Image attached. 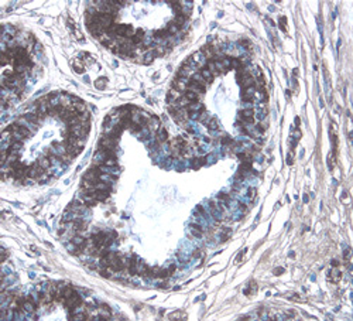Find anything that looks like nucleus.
<instances>
[{
    "label": "nucleus",
    "instance_id": "obj_31",
    "mask_svg": "<svg viewBox=\"0 0 353 321\" xmlns=\"http://www.w3.org/2000/svg\"><path fill=\"white\" fill-rule=\"evenodd\" d=\"M197 212H199L202 217H206V211L203 209V207H201V205H198V207H197Z\"/></svg>",
    "mask_w": 353,
    "mask_h": 321
},
{
    "label": "nucleus",
    "instance_id": "obj_5",
    "mask_svg": "<svg viewBox=\"0 0 353 321\" xmlns=\"http://www.w3.org/2000/svg\"><path fill=\"white\" fill-rule=\"evenodd\" d=\"M206 89V85L205 84H201V82H197L193 79H189V84H188V91H193L197 94H203Z\"/></svg>",
    "mask_w": 353,
    "mask_h": 321
},
{
    "label": "nucleus",
    "instance_id": "obj_27",
    "mask_svg": "<svg viewBox=\"0 0 353 321\" xmlns=\"http://www.w3.org/2000/svg\"><path fill=\"white\" fill-rule=\"evenodd\" d=\"M220 141H222V144H223V146H229V144H233V143H235V140H233V139H232L230 136L222 137V140H220Z\"/></svg>",
    "mask_w": 353,
    "mask_h": 321
},
{
    "label": "nucleus",
    "instance_id": "obj_2",
    "mask_svg": "<svg viewBox=\"0 0 353 321\" xmlns=\"http://www.w3.org/2000/svg\"><path fill=\"white\" fill-rule=\"evenodd\" d=\"M188 84H189V79H188V78L176 77L175 79L172 81V89H175V91H178V92H181V94H184V92L188 89Z\"/></svg>",
    "mask_w": 353,
    "mask_h": 321
},
{
    "label": "nucleus",
    "instance_id": "obj_32",
    "mask_svg": "<svg viewBox=\"0 0 353 321\" xmlns=\"http://www.w3.org/2000/svg\"><path fill=\"white\" fill-rule=\"evenodd\" d=\"M247 194H249L250 200H253V198L256 197V188H250V190H249V192H247Z\"/></svg>",
    "mask_w": 353,
    "mask_h": 321
},
{
    "label": "nucleus",
    "instance_id": "obj_10",
    "mask_svg": "<svg viewBox=\"0 0 353 321\" xmlns=\"http://www.w3.org/2000/svg\"><path fill=\"white\" fill-rule=\"evenodd\" d=\"M184 96L187 98L189 102H199V94H197V92H193V91H185L184 92Z\"/></svg>",
    "mask_w": 353,
    "mask_h": 321
},
{
    "label": "nucleus",
    "instance_id": "obj_38",
    "mask_svg": "<svg viewBox=\"0 0 353 321\" xmlns=\"http://www.w3.org/2000/svg\"><path fill=\"white\" fill-rule=\"evenodd\" d=\"M202 141H205V143H210V137H203Z\"/></svg>",
    "mask_w": 353,
    "mask_h": 321
},
{
    "label": "nucleus",
    "instance_id": "obj_14",
    "mask_svg": "<svg viewBox=\"0 0 353 321\" xmlns=\"http://www.w3.org/2000/svg\"><path fill=\"white\" fill-rule=\"evenodd\" d=\"M37 163H38V166H40V167H43L44 170H47V168L50 167L51 164H52V163L50 161V158L47 157V156H45V157H40Z\"/></svg>",
    "mask_w": 353,
    "mask_h": 321
},
{
    "label": "nucleus",
    "instance_id": "obj_39",
    "mask_svg": "<svg viewBox=\"0 0 353 321\" xmlns=\"http://www.w3.org/2000/svg\"><path fill=\"white\" fill-rule=\"evenodd\" d=\"M283 272H284V269H281V268L276 269V274H278V273H283Z\"/></svg>",
    "mask_w": 353,
    "mask_h": 321
},
{
    "label": "nucleus",
    "instance_id": "obj_35",
    "mask_svg": "<svg viewBox=\"0 0 353 321\" xmlns=\"http://www.w3.org/2000/svg\"><path fill=\"white\" fill-rule=\"evenodd\" d=\"M330 264H332L333 268H338V266H339V262H338V260H336V259H333V260H332V262H330Z\"/></svg>",
    "mask_w": 353,
    "mask_h": 321
},
{
    "label": "nucleus",
    "instance_id": "obj_22",
    "mask_svg": "<svg viewBox=\"0 0 353 321\" xmlns=\"http://www.w3.org/2000/svg\"><path fill=\"white\" fill-rule=\"evenodd\" d=\"M9 167H10V170H23V168H26L27 166L23 163V161L19 160V161H14L13 164H10Z\"/></svg>",
    "mask_w": 353,
    "mask_h": 321
},
{
    "label": "nucleus",
    "instance_id": "obj_13",
    "mask_svg": "<svg viewBox=\"0 0 353 321\" xmlns=\"http://www.w3.org/2000/svg\"><path fill=\"white\" fill-rule=\"evenodd\" d=\"M205 163H206V157H197V158H193V160H192V168H193V170H198V168H199L201 166H203Z\"/></svg>",
    "mask_w": 353,
    "mask_h": 321
},
{
    "label": "nucleus",
    "instance_id": "obj_18",
    "mask_svg": "<svg viewBox=\"0 0 353 321\" xmlns=\"http://www.w3.org/2000/svg\"><path fill=\"white\" fill-rule=\"evenodd\" d=\"M205 67H206L208 70H209L210 72H212V74H213V77H216V75L219 74V72H218V70H216V65H215V62H213L212 60L206 61V65H205Z\"/></svg>",
    "mask_w": 353,
    "mask_h": 321
},
{
    "label": "nucleus",
    "instance_id": "obj_1",
    "mask_svg": "<svg viewBox=\"0 0 353 321\" xmlns=\"http://www.w3.org/2000/svg\"><path fill=\"white\" fill-rule=\"evenodd\" d=\"M239 123L240 125H253L254 123V112L253 109H243L239 112Z\"/></svg>",
    "mask_w": 353,
    "mask_h": 321
},
{
    "label": "nucleus",
    "instance_id": "obj_37",
    "mask_svg": "<svg viewBox=\"0 0 353 321\" xmlns=\"http://www.w3.org/2000/svg\"><path fill=\"white\" fill-rule=\"evenodd\" d=\"M349 256H350V251L347 249V251H345V259L347 260V259H349Z\"/></svg>",
    "mask_w": 353,
    "mask_h": 321
},
{
    "label": "nucleus",
    "instance_id": "obj_36",
    "mask_svg": "<svg viewBox=\"0 0 353 321\" xmlns=\"http://www.w3.org/2000/svg\"><path fill=\"white\" fill-rule=\"evenodd\" d=\"M168 272H170V274H172L174 272H175V264H171L170 269H168Z\"/></svg>",
    "mask_w": 353,
    "mask_h": 321
},
{
    "label": "nucleus",
    "instance_id": "obj_29",
    "mask_svg": "<svg viewBox=\"0 0 353 321\" xmlns=\"http://www.w3.org/2000/svg\"><path fill=\"white\" fill-rule=\"evenodd\" d=\"M218 200L219 201H223V202H229L230 201V197L227 194H225V192H219L218 194Z\"/></svg>",
    "mask_w": 353,
    "mask_h": 321
},
{
    "label": "nucleus",
    "instance_id": "obj_4",
    "mask_svg": "<svg viewBox=\"0 0 353 321\" xmlns=\"http://www.w3.org/2000/svg\"><path fill=\"white\" fill-rule=\"evenodd\" d=\"M82 304V298H81V296L78 294V293H73L71 297L65 298L64 300V306L69 310V308H73V307H77V306Z\"/></svg>",
    "mask_w": 353,
    "mask_h": 321
},
{
    "label": "nucleus",
    "instance_id": "obj_16",
    "mask_svg": "<svg viewBox=\"0 0 353 321\" xmlns=\"http://www.w3.org/2000/svg\"><path fill=\"white\" fill-rule=\"evenodd\" d=\"M73 293H77V291L73 290L71 286H65V287L61 290V294H62V297L64 298H68V297H71V296L73 294Z\"/></svg>",
    "mask_w": 353,
    "mask_h": 321
},
{
    "label": "nucleus",
    "instance_id": "obj_24",
    "mask_svg": "<svg viewBox=\"0 0 353 321\" xmlns=\"http://www.w3.org/2000/svg\"><path fill=\"white\" fill-rule=\"evenodd\" d=\"M208 127H209L210 130H218V129H219V123H218V120L215 117H212V119L208 122Z\"/></svg>",
    "mask_w": 353,
    "mask_h": 321
},
{
    "label": "nucleus",
    "instance_id": "obj_17",
    "mask_svg": "<svg viewBox=\"0 0 353 321\" xmlns=\"http://www.w3.org/2000/svg\"><path fill=\"white\" fill-rule=\"evenodd\" d=\"M73 109L78 112V113H83V112H86V105L83 103L82 100L81 102H75V103H72Z\"/></svg>",
    "mask_w": 353,
    "mask_h": 321
},
{
    "label": "nucleus",
    "instance_id": "obj_7",
    "mask_svg": "<svg viewBox=\"0 0 353 321\" xmlns=\"http://www.w3.org/2000/svg\"><path fill=\"white\" fill-rule=\"evenodd\" d=\"M168 140V132H167L165 127H160L157 130V141L158 143H165Z\"/></svg>",
    "mask_w": 353,
    "mask_h": 321
},
{
    "label": "nucleus",
    "instance_id": "obj_25",
    "mask_svg": "<svg viewBox=\"0 0 353 321\" xmlns=\"http://www.w3.org/2000/svg\"><path fill=\"white\" fill-rule=\"evenodd\" d=\"M168 276H171V274H170V272H168V269H167V270H164V269H160V270H158V273H157V276H156V277L165 279V277H168Z\"/></svg>",
    "mask_w": 353,
    "mask_h": 321
},
{
    "label": "nucleus",
    "instance_id": "obj_9",
    "mask_svg": "<svg viewBox=\"0 0 353 321\" xmlns=\"http://www.w3.org/2000/svg\"><path fill=\"white\" fill-rule=\"evenodd\" d=\"M199 74L202 75V78H203V79H205V82H206V84H210V82H212V81H213V74H212V72H210L209 70H208L206 67L201 68V70H199Z\"/></svg>",
    "mask_w": 353,
    "mask_h": 321
},
{
    "label": "nucleus",
    "instance_id": "obj_34",
    "mask_svg": "<svg viewBox=\"0 0 353 321\" xmlns=\"http://www.w3.org/2000/svg\"><path fill=\"white\" fill-rule=\"evenodd\" d=\"M240 44H242V45H246L247 48L250 47V43H249V41H247V40H240Z\"/></svg>",
    "mask_w": 353,
    "mask_h": 321
},
{
    "label": "nucleus",
    "instance_id": "obj_33",
    "mask_svg": "<svg viewBox=\"0 0 353 321\" xmlns=\"http://www.w3.org/2000/svg\"><path fill=\"white\" fill-rule=\"evenodd\" d=\"M7 256H9V255H7V252L3 249V251H2V262H6Z\"/></svg>",
    "mask_w": 353,
    "mask_h": 321
},
{
    "label": "nucleus",
    "instance_id": "obj_15",
    "mask_svg": "<svg viewBox=\"0 0 353 321\" xmlns=\"http://www.w3.org/2000/svg\"><path fill=\"white\" fill-rule=\"evenodd\" d=\"M148 122H150V123H148V127H151L153 130H158V129H160V120H158V117L151 116Z\"/></svg>",
    "mask_w": 353,
    "mask_h": 321
},
{
    "label": "nucleus",
    "instance_id": "obj_6",
    "mask_svg": "<svg viewBox=\"0 0 353 321\" xmlns=\"http://www.w3.org/2000/svg\"><path fill=\"white\" fill-rule=\"evenodd\" d=\"M109 194H110V191H106V190H95L90 195L98 201H106L109 198Z\"/></svg>",
    "mask_w": 353,
    "mask_h": 321
},
{
    "label": "nucleus",
    "instance_id": "obj_21",
    "mask_svg": "<svg viewBox=\"0 0 353 321\" xmlns=\"http://www.w3.org/2000/svg\"><path fill=\"white\" fill-rule=\"evenodd\" d=\"M106 82H107L106 78H99V79H96V82H95V87H96V89L102 91V89L106 88Z\"/></svg>",
    "mask_w": 353,
    "mask_h": 321
},
{
    "label": "nucleus",
    "instance_id": "obj_30",
    "mask_svg": "<svg viewBox=\"0 0 353 321\" xmlns=\"http://www.w3.org/2000/svg\"><path fill=\"white\" fill-rule=\"evenodd\" d=\"M285 23H287L285 17H280V28H281V30H283V31H285V30H287Z\"/></svg>",
    "mask_w": 353,
    "mask_h": 321
},
{
    "label": "nucleus",
    "instance_id": "obj_20",
    "mask_svg": "<svg viewBox=\"0 0 353 321\" xmlns=\"http://www.w3.org/2000/svg\"><path fill=\"white\" fill-rule=\"evenodd\" d=\"M167 30H168V33H170L171 36H174V34H176L178 31L181 30V28L176 26V24H174L172 21H171V23H168V26H167Z\"/></svg>",
    "mask_w": 353,
    "mask_h": 321
},
{
    "label": "nucleus",
    "instance_id": "obj_40",
    "mask_svg": "<svg viewBox=\"0 0 353 321\" xmlns=\"http://www.w3.org/2000/svg\"><path fill=\"white\" fill-rule=\"evenodd\" d=\"M199 255H201V253H199V251H195V252H193V258H198Z\"/></svg>",
    "mask_w": 353,
    "mask_h": 321
},
{
    "label": "nucleus",
    "instance_id": "obj_26",
    "mask_svg": "<svg viewBox=\"0 0 353 321\" xmlns=\"http://www.w3.org/2000/svg\"><path fill=\"white\" fill-rule=\"evenodd\" d=\"M103 166H107V167H114V166H117V158H106Z\"/></svg>",
    "mask_w": 353,
    "mask_h": 321
},
{
    "label": "nucleus",
    "instance_id": "obj_23",
    "mask_svg": "<svg viewBox=\"0 0 353 321\" xmlns=\"http://www.w3.org/2000/svg\"><path fill=\"white\" fill-rule=\"evenodd\" d=\"M330 280L333 281V283H336V281L340 280V272L338 270V268H335L332 272H330Z\"/></svg>",
    "mask_w": 353,
    "mask_h": 321
},
{
    "label": "nucleus",
    "instance_id": "obj_3",
    "mask_svg": "<svg viewBox=\"0 0 353 321\" xmlns=\"http://www.w3.org/2000/svg\"><path fill=\"white\" fill-rule=\"evenodd\" d=\"M116 144H117V140L112 139L106 134L105 137H102L99 141V149H103V150H114L116 149Z\"/></svg>",
    "mask_w": 353,
    "mask_h": 321
},
{
    "label": "nucleus",
    "instance_id": "obj_11",
    "mask_svg": "<svg viewBox=\"0 0 353 321\" xmlns=\"http://www.w3.org/2000/svg\"><path fill=\"white\" fill-rule=\"evenodd\" d=\"M189 228H191V232H192L193 236H197V238H201V236H202L203 228L201 226V225H198V224H191Z\"/></svg>",
    "mask_w": 353,
    "mask_h": 321
},
{
    "label": "nucleus",
    "instance_id": "obj_8",
    "mask_svg": "<svg viewBox=\"0 0 353 321\" xmlns=\"http://www.w3.org/2000/svg\"><path fill=\"white\" fill-rule=\"evenodd\" d=\"M253 88H246L242 89V100L243 102H253Z\"/></svg>",
    "mask_w": 353,
    "mask_h": 321
},
{
    "label": "nucleus",
    "instance_id": "obj_19",
    "mask_svg": "<svg viewBox=\"0 0 353 321\" xmlns=\"http://www.w3.org/2000/svg\"><path fill=\"white\" fill-rule=\"evenodd\" d=\"M72 67H73V70H75V72H78V74H83V72H85V68H83V65L81 64L79 60L73 61Z\"/></svg>",
    "mask_w": 353,
    "mask_h": 321
},
{
    "label": "nucleus",
    "instance_id": "obj_12",
    "mask_svg": "<svg viewBox=\"0 0 353 321\" xmlns=\"http://www.w3.org/2000/svg\"><path fill=\"white\" fill-rule=\"evenodd\" d=\"M187 20H188V17H187V16H184V14H178V16H175V17L172 19V23H174V24H176V26H178V27L181 28V27L184 26V23H185Z\"/></svg>",
    "mask_w": 353,
    "mask_h": 321
},
{
    "label": "nucleus",
    "instance_id": "obj_28",
    "mask_svg": "<svg viewBox=\"0 0 353 321\" xmlns=\"http://www.w3.org/2000/svg\"><path fill=\"white\" fill-rule=\"evenodd\" d=\"M210 119H212V117H209L208 113H201V116H199V122H202L203 125H208V122H209Z\"/></svg>",
    "mask_w": 353,
    "mask_h": 321
}]
</instances>
